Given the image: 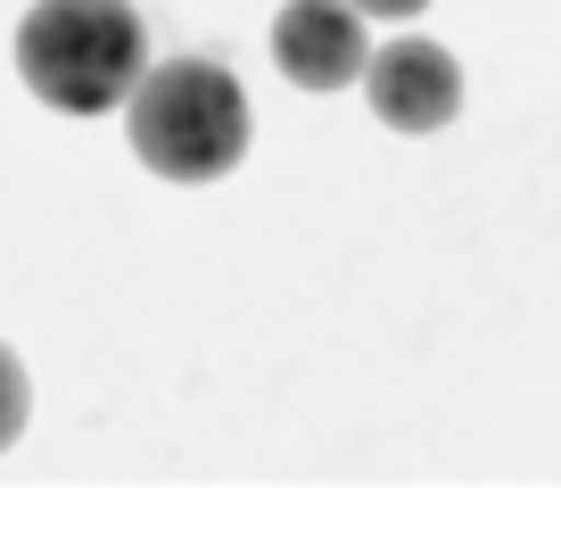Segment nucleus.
Segmentation results:
<instances>
[{
    "mask_svg": "<svg viewBox=\"0 0 561 552\" xmlns=\"http://www.w3.org/2000/svg\"><path fill=\"white\" fill-rule=\"evenodd\" d=\"M364 18H355L347 0H289L273 18V67L289 74L298 91H347L364 83Z\"/></svg>",
    "mask_w": 561,
    "mask_h": 552,
    "instance_id": "obj_4",
    "label": "nucleus"
},
{
    "mask_svg": "<svg viewBox=\"0 0 561 552\" xmlns=\"http://www.w3.org/2000/svg\"><path fill=\"white\" fill-rule=\"evenodd\" d=\"M149 67L133 0H34L18 18V74L58 116H107Z\"/></svg>",
    "mask_w": 561,
    "mask_h": 552,
    "instance_id": "obj_2",
    "label": "nucleus"
},
{
    "mask_svg": "<svg viewBox=\"0 0 561 552\" xmlns=\"http://www.w3.org/2000/svg\"><path fill=\"white\" fill-rule=\"evenodd\" d=\"M25 413H34V380H25V363H18V346H0V453L18 446Z\"/></svg>",
    "mask_w": 561,
    "mask_h": 552,
    "instance_id": "obj_5",
    "label": "nucleus"
},
{
    "mask_svg": "<svg viewBox=\"0 0 561 552\" xmlns=\"http://www.w3.org/2000/svg\"><path fill=\"white\" fill-rule=\"evenodd\" d=\"M124 133L158 182H224L248 157V91L224 58H158L124 100Z\"/></svg>",
    "mask_w": 561,
    "mask_h": 552,
    "instance_id": "obj_1",
    "label": "nucleus"
},
{
    "mask_svg": "<svg viewBox=\"0 0 561 552\" xmlns=\"http://www.w3.org/2000/svg\"><path fill=\"white\" fill-rule=\"evenodd\" d=\"M364 100L388 133H446L462 116V67L446 42H421V34H397V42H371L364 58Z\"/></svg>",
    "mask_w": 561,
    "mask_h": 552,
    "instance_id": "obj_3",
    "label": "nucleus"
},
{
    "mask_svg": "<svg viewBox=\"0 0 561 552\" xmlns=\"http://www.w3.org/2000/svg\"><path fill=\"white\" fill-rule=\"evenodd\" d=\"M355 18H421V9H430V0H347Z\"/></svg>",
    "mask_w": 561,
    "mask_h": 552,
    "instance_id": "obj_6",
    "label": "nucleus"
}]
</instances>
